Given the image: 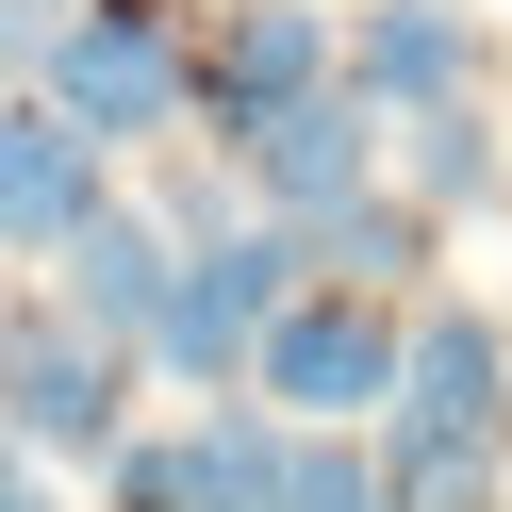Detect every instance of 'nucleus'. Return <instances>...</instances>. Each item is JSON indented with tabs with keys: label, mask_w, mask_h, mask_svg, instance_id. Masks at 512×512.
Wrapping results in <instances>:
<instances>
[{
	"label": "nucleus",
	"mask_w": 512,
	"mask_h": 512,
	"mask_svg": "<svg viewBox=\"0 0 512 512\" xmlns=\"http://www.w3.org/2000/svg\"><path fill=\"white\" fill-rule=\"evenodd\" d=\"M34 100L83 116L116 166L166 149L182 116H199V0H67L50 50H34Z\"/></svg>",
	"instance_id": "f257e3e1"
},
{
	"label": "nucleus",
	"mask_w": 512,
	"mask_h": 512,
	"mask_svg": "<svg viewBox=\"0 0 512 512\" xmlns=\"http://www.w3.org/2000/svg\"><path fill=\"white\" fill-rule=\"evenodd\" d=\"M298 281H314L298 215H232V232H199V248L166 265V298H149L133 364H149V380H182V397H232V380H248V331H265Z\"/></svg>",
	"instance_id": "f03ea898"
},
{
	"label": "nucleus",
	"mask_w": 512,
	"mask_h": 512,
	"mask_svg": "<svg viewBox=\"0 0 512 512\" xmlns=\"http://www.w3.org/2000/svg\"><path fill=\"white\" fill-rule=\"evenodd\" d=\"M133 347L83 331L67 298H0V430L34 446V463H100L116 430H133Z\"/></svg>",
	"instance_id": "7ed1b4c3"
},
{
	"label": "nucleus",
	"mask_w": 512,
	"mask_h": 512,
	"mask_svg": "<svg viewBox=\"0 0 512 512\" xmlns=\"http://www.w3.org/2000/svg\"><path fill=\"white\" fill-rule=\"evenodd\" d=\"M248 397H265L281 430H364V413L397 397V298H364V281H298V298L248 331Z\"/></svg>",
	"instance_id": "20e7f679"
},
{
	"label": "nucleus",
	"mask_w": 512,
	"mask_h": 512,
	"mask_svg": "<svg viewBox=\"0 0 512 512\" xmlns=\"http://www.w3.org/2000/svg\"><path fill=\"white\" fill-rule=\"evenodd\" d=\"M100 512H281V413L232 380L182 430H116L100 446Z\"/></svg>",
	"instance_id": "39448f33"
},
{
	"label": "nucleus",
	"mask_w": 512,
	"mask_h": 512,
	"mask_svg": "<svg viewBox=\"0 0 512 512\" xmlns=\"http://www.w3.org/2000/svg\"><path fill=\"white\" fill-rule=\"evenodd\" d=\"M314 83H331V0H215L199 17V116H182V133L248 149L281 100H314Z\"/></svg>",
	"instance_id": "423d86ee"
},
{
	"label": "nucleus",
	"mask_w": 512,
	"mask_h": 512,
	"mask_svg": "<svg viewBox=\"0 0 512 512\" xmlns=\"http://www.w3.org/2000/svg\"><path fill=\"white\" fill-rule=\"evenodd\" d=\"M83 199H116V149L83 116H50L34 83H0V265H50Z\"/></svg>",
	"instance_id": "0eeeda50"
},
{
	"label": "nucleus",
	"mask_w": 512,
	"mask_h": 512,
	"mask_svg": "<svg viewBox=\"0 0 512 512\" xmlns=\"http://www.w3.org/2000/svg\"><path fill=\"white\" fill-rule=\"evenodd\" d=\"M380 413L512 446V331H496L479 298H430V314H397V397H380Z\"/></svg>",
	"instance_id": "6e6552de"
},
{
	"label": "nucleus",
	"mask_w": 512,
	"mask_h": 512,
	"mask_svg": "<svg viewBox=\"0 0 512 512\" xmlns=\"http://www.w3.org/2000/svg\"><path fill=\"white\" fill-rule=\"evenodd\" d=\"M331 83L364 116L463 100V83H479V17H463V0H364V17H331Z\"/></svg>",
	"instance_id": "1a4fd4ad"
},
{
	"label": "nucleus",
	"mask_w": 512,
	"mask_h": 512,
	"mask_svg": "<svg viewBox=\"0 0 512 512\" xmlns=\"http://www.w3.org/2000/svg\"><path fill=\"white\" fill-rule=\"evenodd\" d=\"M215 166L248 182V215H331L347 182H380V116L347 100V83H314V100H281L248 149H215Z\"/></svg>",
	"instance_id": "9d476101"
},
{
	"label": "nucleus",
	"mask_w": 512,
	"mask_h": 512,
	"mask_svg": "<svg viewBox=\"0 0 512 512\" xmlns=\"http://www.w3.org/2000/svg\"><path fill=\"white\" fill-rule=\"evenodd\" d=\"M166 265H182V232L133 199V182H116V199H83V215H67V248H50V298H67L83 331H116V347H133V331H149V298H166Z\"/></svg>",
	"instance_id": "9b49d317"
},
{
	"label": "nucleus",
	"mask_w": 512,
	"mask_h": 512,
	"mask_svg": "<svg viewBox=\"0 0 512 512\" xmlns=\"http://www.w3.org/2000/svg\"><path fill=\"white\" fill-rule=\"evenodd\" d=\"M380 182L430 199V215H496V199H512V149H496V116H479V83H463V100L380 116Z\"/></svg>",
	"instance_id": "f8f14e48"
},
{
	"label": "nucleus",
	"mask_w": 512,
	"mask_h": 512,
	"mask_svg": "<svg viewBox=\"0 0 512 512\" xmlns=\"http://www.w3.org/2000/svg\"><path fill=\"white\" fill-rule=\"evenodd\" d=\"M430 232H446V215H430V199H397V182H347L331 215H298L314 281H364V298H413V281H430Z\"/></svg>",
	"instance_id": "ddd939ff"
},
{
	"label": "nucleus",
	"mask_w": 512,
	"mask_h": 512,
	"mask_svg": "<svg viewBox=\"0 0 512 512\" xmlns=\"http://www.w3.org/2000/svg\"><path fill=\"white\" fill-rule=\"evenodd\" d=\"M364 446H380V512H512V446H479V430L364 413Z\"/></svg>",
	"instance_id": "4468645a"
},
{
	"label": "nucleus",
	"mask_w": 512,
	"mask_h": 512,
	"mask_svg": "<svg viewBox=\"0 0 512 512\" xmlns=\"http://www.w3.org/2000/svg\"><path fill=\"white\" fill-rule=\"evenodd\" d=\"M281 512H380V446L364 430H281Z\"/></svg>",
	"instance_id": "2eb2a0df"
},
{
	"label": "nucleus",
	"mask_w": 512,
	"mask_h": 512,
	"mask_svg": "<svg viewBox=\"0 0 512 512\" xmlns=\"http://www.w3.org/2000/svg\"><path fill=\"white\" fill-rule=\"evenodd\" d=\"M34 50H50V0H0V83H34Z\"/></svg>",
	"instance_id": "dca6fc26"
},
{
	"label": "nucleus",
	"mask_w": 512,
	"mask_h": 512,
	"mask_svg": "<svg viewBox=\"0 0 512 512\" xmlns=\"http://www.w3.org/2000/svg\"><path fill=\"white\" fill-rule=\"evenodd\" d=\"M0 512H50V463H34L17 430H0Z\"/></svg>",
	"instance_id": "f3484780"
},
{
	"label": "nucleus",
	"mask_w": 512,
	"mask_h": 512,
	"mask_svg": "<svg viewBox=\"0 0 512 512\" xmlns=\"http://www.w3.org/2000/svg\"><path fill=\"white\" fill-rule=\"evenodd\" d=\"M50 17H67V0H50Z\"/></svg>",
	"instance_id": "a211bd4d"
}]
</instances>
